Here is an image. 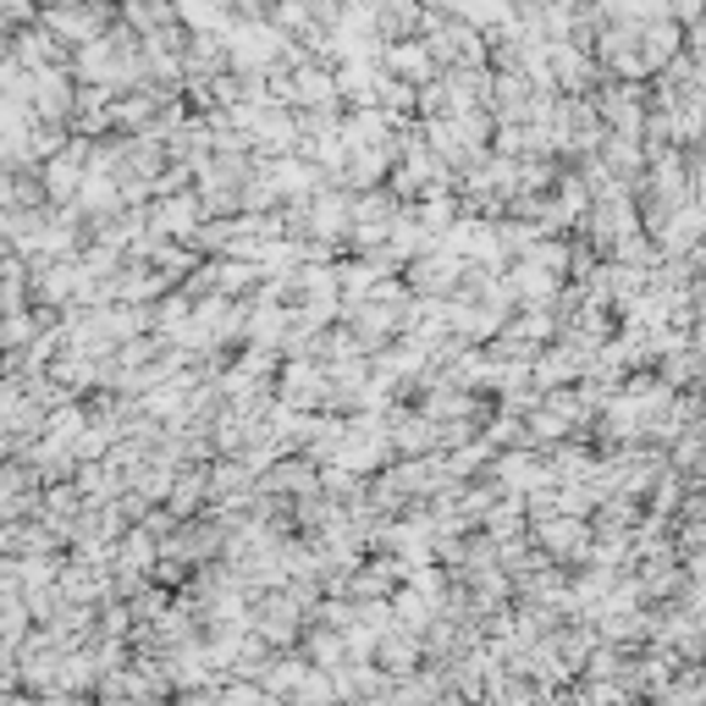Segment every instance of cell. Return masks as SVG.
<instances>
[{
    "instance_id": "obj_1",
    "label": "cell",
    "mask_w": 706,
    "mask_h": 706,
    "mask_svg": "<svg viewBox=\"0 0 706 706\" xmlns=\"http://www.w3.org/2000/svg\"><path fill=\"white\" fill-rule=\"evenodd\" d=\"M17 39V61H28V66H45V61H61V39L56 34H45L39 23H28L23 34H12Z\"/></svg>"
},
{
    "instance_id": "obj_2",
    "label": "cell",
    "mask_w": 706,
    "mask_h": 706,
    "mask_svg": "<svg viewBox=\"0 0 706 706\" xmlns=\"http://www.w3.org/2000/svg\"><path fill=\"white\" fill-rule=\"evenodd\" d=\"M425 45H398V50H387V66H403V72H425Z\"/></svg>"
}]
</instances>
